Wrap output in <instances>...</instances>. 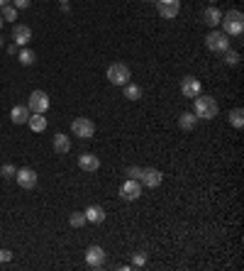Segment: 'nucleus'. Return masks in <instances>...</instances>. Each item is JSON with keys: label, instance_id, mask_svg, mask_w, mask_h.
I'll list each match as a JSON object with an SVG mask.
<instances>
[{"label": "nucleus", "instance_id": "26", "mask_svg": "<svg viewBox=\"0 0 244 271\" xmlns=\"http://www.w3.org/2000/svg\"><path fill=\"white\" fill-rule=\"evenodd\" d=\"M144 264H147V254H144V252H134V254H132V264H129V267L142 269Z\"/></svg>", "mask_w": 244, "mask_h": 271}, {"label": "nucleus", "instance_id": "12", "mask_svg": "<svg viewBox=\"0 0 244 271\" xmlns=\"http://www.w3.org/2000/svg\"><path fill=\"white\" fill-rule=\"evenodd\" d=\"M32 39V30L27 25H12V42L17 47H27Z\"/></svg>", "mask_w": 244, "mask_h": 271}, {"label": "nucleus", "instance_id": "38", "mask_svg": "<svg viewBox=\"0 0 244 271\" xmlns=\"http://www.w3.org/2000/svg\"><path fill=\"white\" fill-rule=\"evenodd\" d=\"M210 2H215V0H210Z\"/></svg>", "mask_w": 244, "mask_h": 271}, {"label": "nucleus", "instance_id": "7", "mask_svg": "<svg viewBox=\"0 0 244 271\" xmlns=\"http://www.w3.org/2000/svg\"><path fill=\"white\" fill-rule=\"evenodd\" d=\"M105 259H108V254H105L103 247L93 244V247L86 249V264H88V267H93V269H103V267H105Z\"/></svg>", "mask_w": 244, "mask_h": 271}, {"label": "nucleus", "instance_id": "23", "mask_svg": "<svg viewBox=\"0 0 244 271\" xmlns=\"http://www.w3.org/2000/svg\"><path fill=\"white\" fill-rule=\"evenodd\" d=\"M122 88H124V98L127 100H139L142 98V88L137 83H124Z\"/></svg>", "mask_w": 244, "mask_h": 271}, {"label": "nucleus", "instance_id": "20", "mask_svg": "<svg viewBox=\"0 0 244 271\" xmlns=\"http://www.w3.org/2000/svg\"><path fill=\"white\" fill-rule=\"evenodd\" d=\"M17 59H20V64H22V66H34L37 54H34L30 47H22V49H20V54H17Z\"/></svg>", "mask_w": 244, "mask_h": 271}, {"label": "nucleus", "instance_id": "35", "mask_svg": "<svg viewBox=\"0 0 244 271\" xmlns=\"http://www.w3.org/2000/svg\"><path fill=\"white\" fill-rule=\"evenodd\" d=\"M2 22H5V20H2V17H0V30H2Z\"/></svg>", "mask_w": 244, "mask_h": 271}, {"label": "nucleus", "instance_id": "15", "mask_svg": "<svg viewBox=\"0 0 244 271\" xmlns=\"http://www.w3.org/2000/svg\"><path fill=\"white\" fill-rule=\"evenodd\" d=\"M83 215H86V222H93V225H103L105 222V210L100 205H88L83 210Z\"/></svg>", "mask_w": 244, "mask_h": 271}, {"label": "nucleus", "instance_id": "13", "mask_svg": "<svg viewBox=\"0 0 244 271\" xmlns=\"http://www.w3.org/2000/svg\"><path fill=\"white\" fill-rule=\"evenodd\" d=\"M200 90H203V86H200V81L198 78H193V76H185L181 81V93L183 98H195V95H200Z\"/></svg>", "mask_w": 244, "mask_h": 271}, {"label": "nucleus", "instance_id": "3", "mask_svg": "<svg viewBox=\"0 0 244 271\" xmlns=\"http://www.w3.org/2000/svg\"><path fill=\"white\" fill-rule=\"evenodd\" d=\"M205 47H208V52H213V54H222V52H227L230 49V37L225 34V32H210L208 37H205Z\"/></svg>", "mask_w": 244, "mask_h": 271}, {"label": "nucleus", "instance_id": "9", "mask_svg": "<svg viewBox=\"0 0 244 271\" xmlns=\"http://www.w3.org/2000/svg\"><path fill=\"white\" fill-rule=\"evenodd\" d=\"M154 2H156V10L164 20H174L181 12V0H154Z\"/></svg>", "mask_w": 244, "mask_h": 271}, {"label": "nucleus", "instance_id": "27", "mask_svg": "<svg viewBox=\"0 0 244 271\" xmlns=\"http://www.w3.org/2000/svg\"><path fill=\"white\" fill-rule=\"evenodd\" d=\"M68 222H71V227H83L86 225V215L83 212H71Z\"/></svg>", "mask_w": 244, "mask_h": 271}, {"label": "nucleus", "instance_id": "34", "mask_svg": "<svg viewBox=\"0 0 244 271\" xmlns=\"http://www.w3.org/2000/svg\"><path fill=\"white\" fill-rule=\"evenodd\" d=\"M2 44H5V42H2V34H0V49H2Z\"/></svg>", "mask_w": 244, "mask_h": 271}, {"label": "nucleus", "instance_id": "14", "mask_svg": "<svg viewBox=\"0 0 244 271\" xmlns=\"http://www.w3.org/2000/svg\"><path fill=\"white\" fill-rule=\"evenodd\" d=\"M78 166H81V171L93 174V171H98V169H100V159H98L95 154L86 151V154H81V156H78Z\"/></svg>", "mask_w": 244, "mask_h": 271}, {"label": "nucleus", "instance_id": "30", "mask_svg": "<svg viewBox=\"0 0 244 271\" xmlns=\"http://www.w3.org/2000/svg\"><path fill=\"white\" fill-rule=\"evenodd\" d=\"M12 262V252L10 249H0V264H7Z\"/></svg>", "mask_w": 244, "mask_h": 271}, {"label": "nucleus", "instance_id": "28", "mask_svg": "<svg viewBox=\"0 0 244 271\" xmlns=\"http://www.w3.org/2000/svg\"><path fill=\"white\" fill-rule=\"evenodd\" d=\"M15 174H17V169H15L12 164H2V166H0V176H2V179H15Z\"/></svg>", "mask_w": 244, "mask_h": 271}, {"label": "nucleus", "instance_id": "5", "mask_svg": "<svg viewBox=\"0 0 244 271\" xmlns=\"http://www.w3.org/2000/svg\"><path fill=\"white\" fill-rule=\"evenodd\" d=\"M27 108H30V113L44 115V113L49 110V95H47L44 90H32V95H30V100H27Z\"/></svg>", "mask_w": 244, "mask_h": 271}, {"label": "nucleus", "instance_id": "11", "mask_svg": "<svg viewBox=\"0 0 244 271\" xmlns=\"http://www.w3.org/2000/svg\"><path fill=\"white\" fill-rule=\"evenodd\" d=\"M161 181H164V174L159 169H144L142 171V179H139V183L147 186V188H159Z\"/></svg>", "mask_w": 244, "mask_h": 271}, {"label": "nucleus", "instance_id": "16", "mask_svg": "<svg viewBox=\"0 0 244 271\" xmlns=\"http://www.w3.org/2000/svg\"><path fill=\"white\" fill-rule=\"evenodd\" d=\"M30 108L27 105H15L12 110H10V120L15 122V125H27V120H30Z\"/></svg>", "mask_w": 244, "mask_h": 271}, {"label": "nucleus", "instance_id": "36", "mask_svg": "<svg viewBox=\"0 0 244 271\" xmlns=\"http://www.w3.org/2000/svg\"><path fill=\"white\" fill-rule=\"evenodd\" d=\"M142 2H154V0H142Z\"/></svg>", "mask_w": 244, "mask_h": 271}, {"label": "nucleus", "instance_id": "6", "mask_svg": "<svg viewBox=\"0 0 244 271\" xmlns=\"http://www.w3.org/2000/svg\"><path fill=\"white\" fill-rule=\"evenodd\" d=\"M71 130H73V135L81 137V139H91V137L95 135V125H93V120H88V118H76V120L71 122Z\"/></svg>", "mask_w": 244, "mask_h": 271}, {"label": "nucleus", "instance_id": "19", "mask_svg": "<svg viewBox=\"0 0 244 271\" xmlns=\"http://www.w3.org/2000/svg\"><path fill=\"white\" fill-rule=\"evenodd\" d=\"M68 149H71V139L63 135V132H57L54 135V151L57 154H66Z\"/></svg>", "mask_w": 244, "mask_h": 271}, {"label": "nucleus", "instance_id": "21", "mask_svg": "<svg viewBox=\"0 0 244 271\" xmlns=\"http://www.w3.org/2000/svg\"><path fill=\"white\" fill-rule=\"evenodd\" d=\"M203 17H205V22H208L210 27H215V25H220V20H222V12H220L215 5H210V7L205 10V15H203Z\"/></svg>", "mask_w": 244, "mask_h": 271}, {"label": "nucleus", "instance_id": "22", "mask_svg": "<svg viewBox=\"0 0 244 271\" xmlns=\"http://www.w3.org/2000/svg\"><path fill=\"white\" fill-rule=\"evenodd\" d=\"M227 120H230V125H232L235 130H242V125H244V110H242V108H235V110H230Z\"/></svg>", "mask_w": 244, "mask_h": 271}, {"label": "nucleus", "instance_id": "18", "mask_svg": "<svg viewBox=\"0 0 244 271\" xmlns=\"http://www.w3.org/2000/svg\"><path fill=\"white\" fill-rule=\"evenodd\" d=\"M179 127L185 130V132L195 130V127H198V115H195V113H183L181 118H179Z\"/></svg>", "mask_w": 244, "mask_h": 271}, {"label": "nucleus", "instance_id": "32", "mask_svg": "<svg viewBox=\"0 0 244 271\" xmlns=\"http://www.w3.org/2000/svg\"><path fill=\"white\" fill-rule=\"evenodd\" d=\"M15 52H17V44H15V42H12V44H7V54H15Z\"/></svg>", "mask_w": 244, "mask_h": 271}, {"label": "nucleus", "instance_id": "31", "mask_svg": "<svg viewBox=\"0 0 244 271\" xmlns=\"http://www.w3.org/2000/svg\"><path fill=\"white\" fill-rule=\"evenodd\" d=\"M30 2H32V0H10V5H15L17 10H27Z\"/></svg>", "mask_w": 244, "mask_h": 271}, {"label": "nucleus", "instance_id": "29", "mask_svg": "<svg viewBox=\"0 0 244 271\" xmlns=\"http://www.w3.org/2000/svg\"><path fill=\"white\" fill-rule=\"evenodd\" d=\"M142 171H144L142 166H129V169H127V176H129V179H137V181H139V179H142Z\"/></svg>", "mask_w": 244, "mask_h": 271}, {"label": "nucleus", "instance_id": "25", "mask_svg": "<svg viewBox=\"0 0 244 271\" xmlns=\"http://www.w3.org/2000/svg\"><path fill=\"white\" fill-rule=\"evenodd\" d=\"M222 54H225V64H227V66H237L240 59H242L240 52H235V49H227V52H222Z\"/></svg>", "mask_w": 244, "mask_h": 271}, {"label": "nucleus", "instance_id": "37", "mask_svg": "<svg viewBox=\"0 0 244 271\" xmlns=\"http://www.w3.org/2000/svg\"><path fill=\"white\" fill-rule=\"evenodd\" d=\"M59 2H68V0H59Z\"/></svg>", "mask_w": 244, "mask_h": 271}, {"label": "nucleus", "instance_id": "10", "mask_svg": "<svg viewBox=\"0 0 244 271\" xmlns=\"http://www.w3.org/2000/svg\"><path fill=\"white\" fill-rule=\"evenodd\" d=\"M120 196H122V201H137L139 196H142V183L137 181V179H127L124 183L120 186Z\"/></svg>", "mask_w": 244, "mask_h": 271}, {"label": "nucleus", "instance_id": "8", "mask_svg": "<svg viewBox=\"0 0 244 271\" xmlns=\"http://www.w3.org/2000/svg\"><path fill=\"white\" fill-rule=\"evenodd\" d=\"M15 181H17V186H20V188L30 191V188H34V186H37V174H34V169H30V166H22V169H17V174H15Z\"/></svg>", "mask_w": 244, "mask_h": 271}, {"label": "nucleus", "instance_id": "4", "mask_svg": "<svg viewBox=\"0 0 244 271\" xmlns=\"http://www.w3.org/2000/svg\"><path fill=\"white\" fill-rule=\"evenodd\" d=\"M129 66L127 64H122V61H115V64H110L108 66V81L113 83V86H124V83H129Z\"/></svg>", "mask_w": 244, "mask_h": 271}, {"label": "nucleus", "instance_id": "33", "mask_svg": "<svg viewBox=\"0 0 244 271\" xmlns=\"http://www.w3.org/2000/svg\"><path fill=\"white\" fill-rule=\"evenodd\" d=\"M7 2H10V0H0V7H2V5H7Z\"/></svg>", "mask_w": 244, "mask_h": 271}, {"label": "nucleus", "instance_id": "1", "mask_svg": "<svg viewBox=\"0 0 244 271\" xmlns=\"http://www.w3.org/2000/svg\"><path fill=\"white\" fill-rule=\"evenodd\" d=\"M222 32L227 34V37H240L244 32V15L242 10H227L225 15H222Z\"/></svg>", "mask_w": 244, "mask_h": 271}, {"label": "nucleus", "instance_id": "24", "mask_svg": "<svg viewBox=\"0 0 244 271\" xmlns=\"http://www.w3.org/2000/svg\"><path fill=\"white\" fill-rule=\"evenodd\" d=\"M0 17H2V20H7V22H15V20H17V7H15V5H10V2H7V5H2Z\"/></svg>", "mask_w": 244, "mask_h": 271}, {"label": "nucleus", "instance_id": "2", "mask_svg": "<svg viewBox=\"0 0 244 271\" xmlns=\"http://www.w3.org/2000/svg\"><path fill=\"white\" fill-rule=\"evenodd\" d=\"M193 113L198 115V120H213V118H217L220 108H217V100L215 98H210V95H195Z\"/></svg>", "mask_w": 244, "mask_h": 271}, {"label": "nucleus", "instance_id": "17", "mask_svg": "<svg viewBox=\"0 0 244 271\" xmlns=\"http://www.w3.org/2000/svg\"><path fill=\"white\" fill-rule=\"evenodd\" d=\"M27 125H30L32 132H44V130H47V118L39 115V113H32L30 120H27Z\"/></svg>", "mask_w": 244, "mask_h": 271}]
</instances>
